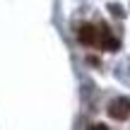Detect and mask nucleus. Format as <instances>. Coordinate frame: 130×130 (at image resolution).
Returning a JSON list of instances; mask_svg holds the SVG:
<instances>
[{"mask_svg": "<svg viewBox=\"0 0 130 130\" xmlns=\"http://www.w3.org/2000/svg\"><path fill=\"white\" fill-rule=\"evenodd\" d=\"M89 128H96V130H106V125H104V123H92Z\"/></svg>", "mask_w": 130, "mask_h": 130, "instance_id": "20e7f679", "label": "nucleus"}, {"mask_svg": "<svg viewBox=\"0 0 130 130\" xmlns=\"http://www.w3.org/2000/svg\"><path fill=\"white\" fill-rule=\"evenodd\" d=\"M108 113H111L113 121H128V116H130V99L128 96L113 99L111 106H108Z\"/></svg>", "mask_w": 130, "mask_h": 130, "instance_id": "f03ea898", "label": "nucleus"}, {"mask_svg": "<svg viewBox=\"0 0 130 130\" xmlns=\"http://www.w3.org/2000/svg\"><path fill=\"white\" fill-rule=\"evenodd\" d=\"M101 48L104 51H118V41L111 36V31L106 27H101Z\"/></svg>", "mask_w": 130, "mask_h": 130, "instance_id": "7ed1b4c3", "label": "nucleus"}, {"mask_svg": "<svg viewBox=\"0 0 130 130\" xmlns=\"http://www.w3.org/2000/svg\"><path fill=\"white\" fill-rule=\"evenodd\" d=\"M77 41L82 46H101V29L94 27V24H79L77 27Z\"/></svg>", "mask_w": 130, "mask_h": 130, "instance_id": "f257e3e1", "label": "nucleus"}]
</instances>
